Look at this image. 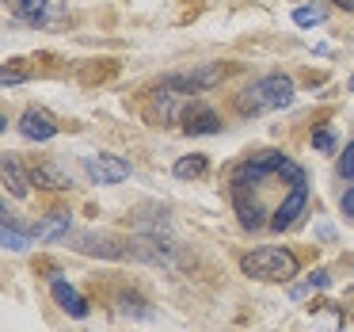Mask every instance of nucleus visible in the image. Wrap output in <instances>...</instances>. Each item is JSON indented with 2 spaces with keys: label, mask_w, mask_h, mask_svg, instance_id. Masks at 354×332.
<instances>
[{
  "label": "nucleus",
  "mask_w": 354,
  "mask_h": 332,
  "mask_svg": "<svg viewBox=\"0 0 354 332\" xmlns=\"http://www.w3.org/2000/svg\"><path fill=\"white\" fill-rule=\"evenodd\" d=\"M290 103H293V80L286 73H263L236 92V111L244 119L270 115V111H282Z\"/></svg>",
  "instance_id": "1"
},
{
  "label": "nucleus",
  "mask_w": 354,
  "mask_h": 332,
  "mask_svg": "<svg viewBox=\"0 0 354 332\" xmlns=\"http://www.w3.org/2000/svg\"><path fill=\"white\" fill-rule=\"evenodd\" d=\"M297 256L282 245H263V248H252V252L240 260V271L259 283H290L297 275Z\"/></svg>",
  "instance_id": "2"
},
{
  "label": "nucleus",
  "mask_w": 354,
  "mask_h": 332,
  "mask_svg": "<svg viewBox=\"0 0 354 332\" xmlns=\"http://www.w3.org/2000/svg\"><path fill=\"white\" fill-rule=\"evenodd\" d=\"M225 73L229 69H225L221 62H206V65H194V69H179V73H168L156 92H164V96H202V92H209V88L221 85Z\"/></svg>",
  "instance_id": "3"
},
{
  "label": "nucleus",
  "mask_w": 354,
  "mask_h": 332,
  "mask_svg": "<svg viewBox=\"0 0 354 332\" xmlns=\"http://www.w3.org/2000/svg\"><path fill=\"white\" fill-rule=\"evenodd\" d=\"M286 161H290V157H286V153H274V149L248 157V161H240V164H236V172H232V187H255L259 180L278 176Z\"/></svg>",
  "instance_id": "4"
},
{
  "label": "nucleus",
  "mask_w": 354,
  "mask_h": 332,
  "mask_svg": "<svg viewBox=\"0 0 354 332\" xmlns=\"http://www.w3.org/2000/svg\"><path fill=\"white\" fill-rule=\"evenodd\" d=\"M179 126H183V134H191V138H206V134H221L225 123L209 103H187V107L179 111Z\"/></svg>",
  "instance_id": "5"
},
{
  "label": "nucleus",
  "mask_w": 354,
  "mask_h": 332,
  "mask_svg": "<svg viewBox=\"0 0 354 332\" xmlns=\"http://www.w3.org/2000/svg\"><path fill=\"white\" fill-rule=\"evenodd\" d=\"M305 207H308V184L301 180V184L290 187V195H286V199L278 202V210L270 214V229L282 233V229H290V225H297V218L305 214Z\"/></svg>",
  "instance_id": "6"
},
{
  "label": "nucleus",
  "mask_w": 354,
  "mask_h": 332,
  "mask_svg": "<svg viewBox=\"0 0 354 332\" xmlns=\"http://www.w3.org/2000/svg\"><path fill=\"white\" fill-rule=\"evenodd\" d=\"M84 172L95 184H122V180L130 176V161H122V157H115V153H100V157H88L84 161Z\"/></svg>",
  "instance_id": "7"
},
{
  "label": "nucleus",
  "mask_w": 354,
  "mask_h": 332,
  "mask_svg": "<svg viewBox=\"0 0 354 332\" xmlns=\"http://www.w3.org/2000/svg\"><path fill=\"white\" fill-rule=\"evenodd\" d=\"M19 134H24L27 141H50L57 134V119L42 107H27L24 115H19Z\"/></svg>",
  "instance_id": "8"
},
{
  "label": "nucleus",
  "mask_w": 354,
  "mask_h": 332,
  "mask_svg": "<svg viewBox=\"0 0 354 332\" xmlns=\"http://www.w3.org/2000/svg\"><path fill=\"white\" fill-rule=\"evenodd\" d=\"M16 16L31 27H46V24H57L65 12L57 0H16Z\"/></svg>",
  "instance_id": "9"
},
{
  "label": "nucleus",
  "mask_w": 354,
  "mask_h": 332,
  "mask_svg": "<svg viewBox=\"0 0 354 332\" xmlns=\"http://www.w3.org/2000/svg\"><path fill=\"white\" fill-rule=\"evenodd\" d=\"M232 207H236V218L244 229H263L270 225V218H263V202L252 195V187H232Z\"/></svg>",
  "instance_id": "10"
},
{
  "label": "nucleus",
  "mask_w": 354,
  "mask_h": 332,
  "mask_svg": "<svg viewBox=\"0 0 354 332\" xmlns=\"http://www.w3.org/2000/svg\"><path fill=\"white\" fill-rule=\"evenodd\" d=\"M50 294H54V302H57V306H62L69 317H77V321H80V317H88V302H84V294H80L73 283L54 279V283H50Z\"/></svg>",
  "instance_id": "11"
},
{
  "label": "nucleus",
  "mask_w": 354,
  "mask_h": 332,
  "mask_svg": "<svg viewBox=\"0 0 354 332\" xmlns=\"http://www.w3.org/2000/svg\"><path fill=\"white\" fill-rule=\"evenodd\" d=\"M0 172H4V191H12L16 199H27V195H31L24 168H19V161H16L12 153H4V161H0Z\"/></svg>",
  "instance_id": "12"
},
{
  "label": "nucleus",
  "mask_w": 354,
  "mask_h": 332,
  "mask_svg": "<svg viewBox=\"0 0 354 332\" xmlns=\"http://www.w3.org/2000/svg\"><path fill=\"white\" fill-rule=\"evenodd\" d=\"M31 180H35L39 187H46V191H69V187H73V180L65 176L57 164H35V168H31Z\"/></svg>",
  "instance_id": "13"
},
{
  "label": "nucleus",
  "mask_w": 354,
  "mask_h": 332,
  "mask_svg": "<svg viewBox=\"0 0 354 332\" xmlns=\"http://www.w3.org/2000/svg\"><path fill=\"white\" fill-rule=\"evenodd\" d=\"M0 241H4V248H8V252H24V248L31 245V233H27L19 222H12L8 210H4V229H0Z\"/></svg>",
  "instance_id": "14"
},
{
  "label": "nucleus",
  "mask_w": 354,
  "mask_h": 332,
  "mask_svg": "<svg viewBox=\"0 0 354 332\" xmlns=\"http://www.w3.org/2000/svg\"><path fill=\"white\" fill-rule=\"evenodd\" d=\"M31 233H39V241H57V237H65V233H69V214H65V210H54V214H50L46 222H39Z\"/></svg>",
  "instance_id": "15"
},
{
  "label": "nucleus",
  "mask_w": 354,
  "mask_h": 332,
  "mask_svg": "<svg viewBox=\"0 0 354 332\" xmlns=\"http://www.w3.org/2000/svg\"><path fill=\"white\" fill-rule=\"evenodd\" d=\"M206 168H209V161H206L202 153L179 157V161L171 164V172H176V180H198V176H206Z\"/></svg>",
  "instance_id": "16"
},
{
  "label": "nucleus",
  "mask_w": 354,
  "mask_h": 332,
  "mask_svg": "<svg viewBox=\"0 0 354 332\" xmlns=\"http://www.w3.org/2000/svg\"><path fill=\"white\" fill-rule=\"evenodd\" d=\"M324 286H331V271H328V268H316V271H313V275H308L301 286H293V298H305V294L324 290Z\"/></svg>",
  "instance_id": "17"
},
{
  "label": "nucleus",
  "mask_w": 354,
  "mask_h": 332,
  "mask_svg": "<svg viewBox=\"0 0 354 332\" xmlns=\"http://www.w3.org/2000/svg\"><path fill=\"white\" fill-rule=\"evenodd\" d=\"M293 24H297V27L324 24V8H320V4H301V8H293Z\"/></svg>",
  "instance_id": "18"
},
{
  "label": "nucleus",
  "mask_w": 354,
  "mask_h": 332,
  "mask_svg": "<svg viewBox=\"0 0 354 332\" xmlns=\"http://www.w3.org/2000/svg\"><path fill=\"white\" fill-rule=\"evenodd\" d=\"M335 130H331V126H320V130L313 134V146L320 149V153H331V149H335Z\"/></svg>",
  "instance_id": "19"
},
{
  "label": "nucleus",
  "mask_w": 354,
  "mask_h": 332,
  "mask_svg": "<svg viewBox=\"0 0 354 332\" xmlns=\"http://www.w3.org/2000/svg\"><path fill=\"white\" fill-rule=\"evenodd\" d=\"M122 309H126V313H133V317H153V309H149L138 294H122Z\"/></svg>",
  "instance_id": "20"
},
{
  "label": "nucleus",
  "mask_w": 354,
  "mask_h": 332,
  "mask_svg": "<svg viewBox=\"0 0 354 332\" xmlns=\"http://www.w3.org/2000/svg\"><path fill=\"white\" fill-rule=\"evenodd\" d=\"M339 176H343V180H354V141L343 149V157H339Z\"/></svg>",
  "instance_id": "21"
},
{
  "label": "nucleus",
  "mask_w": 354,
  "mask_h": 332,
  "mask_svg": "<svg viewBox=\"0 0 354 332\" xmlns=\"http://www.w3.org/2000/svg\"><path fill=\"white\" fill-rule=\"evenodd\" d=\"M278 176H282V180H290V187H293V184H301V180H305V168H301L297 161H286Z\"/></svg>",
  "instance_id": "22"
},
{
  "label": "nucleus",
  "mask_w": 354,
  "mask_h": 332,
  "mask_svg": "<svg viewBox=\"0 0 354 332\" xmlns=\"http://www.w3.org/2000/svg\"><path fill=\"white\" fill-rule=\"evenodd\" d=\"M4 88H12V85H19V80H27V69H19V65H4Z\"/></svg>",
  "instance_id": "23"
},
{
  "label": "nucleus",
  "mask_w": 354,
  "mask_h": 332,
  "mask_svg": "<svg viewBox=\"0 0 354 332\" xmlns=\"http://www.w3.org/2000/svg\"><path fill=\"white\" fill-rule=\"evenodd\" d=\"M343 214L354 218V187H346V191H343Z\"/></svg>",
  "instance_id": "24"
},
{
  "label": "nucleus",
  "mask_w": 354,
  "mask_h": 332,
  "mask_svg": "<svg viewBox=\"0 0 354 332\" xmlns=\"http://www.w3.org/2000/svg\"><path fill=\"white\" fill-rule=\"evenodd\" d=\"M343 302H346V306H351V313H354V286H351V290L343 294Z\"/></svg>",
  "instance_id": "25"
},
{
  "label": "nucleus",
  "mask_w": 354,
  "mask_h": 332,
  "mask_svg": "<svg viewBox=\"0 0 354 332\" xmlns=\"http://www.w3.org/2000/svg\"><path fill=\"white\" fill-rule=\"evenodd\" d=\"M331 4H339V8H346V12L354 8V0H331Z\"/></svg>",
  "instance_id": "26"
},
{
  "label": "nucleus",
  "mask_w": 354,
  "mask_h": 332,
  "mask_svg": "<svg viewBox=\"0 0 354 332\" xmlns=\"http://www.w3.org/2000/svg\"><path fill=\"white\" fill-rule=\"evenodd\" d=\"M351 88H354V77H351Z\"/></svg>",
  "instance_id": "27"
}]
</instances>
